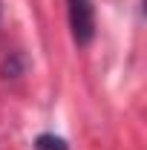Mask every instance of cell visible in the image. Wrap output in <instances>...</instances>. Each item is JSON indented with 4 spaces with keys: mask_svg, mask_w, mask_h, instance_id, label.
<instances>
[{
    "mask_svg": "<svg viewBox=\"0 0 147 150\" xmlns=\"http://www.w3.org/2000/svg\"><path fill=\"white\" fill-rule=\"evenodd\" d=\"M66 12H69V29L78 46H87L95 38V9L92 0H66Z\"/></svg>",
    "mask_w": 147,
    "mask_h": 150,
    "instance_id": "obj_1",
    "label": "cell"
},
{
    "mask_svg": "<svg viewBox=\"0 0 147 150\" xmlns=\"http://www.w3.org/2000/svg\"><path fill=\"white\" fill-rule=\"evenodd\" d=\"M35 147L37 150H69V147H66V142H64L61 136H52V133L37 136V139H35Z\"/></svg>",
    "mask_w": 147,
    "mask_h": 150,
    "instance_id": "obj_2",
    "label": "cell"
}]
</instances>
